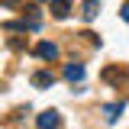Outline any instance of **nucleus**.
Instances as JSON below:
<instances>
[{"label": "nucleus", "instance_id": "obj_6", "mask_svg": "<svg viewBox=\"0 0 129 129\" xmlns=\"http://www.w3.org/2000/svg\"><path fill=\"white\" fill-rule=\"evenodd\" d=\"M52 84H55V78L48 71H36L32 74V87H52Z\"/></svg>", "mask_w": 129, "mask_h": 129}, {"label": "nucleus", "instance_id": "obj_10", "mask_svg": "<svg viewBox=\"0 0 129 129\" xmlns=\"http://www.w3.org/2000/svg\"><path fill=\"white\" fill-rule=\"evenodd\" d=\"M23 0H0V7H19Z\"/></svg>", "mask_w": 129, "mask_h": 129}, {"label": "nucleus", "instance_id": "obj_5", "mask_svg": "<svg viewBox=\"0 0 129 129\" xmlns=\"http://www.w3.org/2000/svg\"><path fill=\"white\" fill-rule=\"evenodd\" d=\"M48 7H52V16L55 19H64L71 13V0H48Z\"/></svg>", "mask_w": 129, "mask_h": 129}, {"label": "nucleus", "instance_id": "obj_4", "mask_svg": "<svg viewBox=\"0 0 129 129\" xmlns=\"http://www.w3.org/2000/svg\"><path fill=\"white\" fill-rule=\"evenodd\" d=\"M64 81H71V84L84 81V64H78V61H68V64H64Z\"/></svg>", "mask_w": 129, "mask_h": 129}, {"label": "nucleus", "instance_id": "obj_1", "mask_svg": "<svg viewBox=\"0 0 129 129\" xmlns=\"http://www.w3.org/2000/svg\"><path fill=\"white\" fill-rule=\"evenodd\" d=\"M100 78L107 84H113V87H123V84H129V68L126 64H107L100 71Z\"/></svg>", "mask_w": 129, "mask_h": 129}, {"label": "nucleus", "instance_id": "obj_7", "mask_svg": "<svg viewBox=\"0 0 129 129\" xmlns=\"http://www.w3.org/2000/svg\"><path fill=\"white\" fill-rule=\"evenodd\" d=\"M119 113H123V103H107V107H103V119H107V123H116Z\"/></svg>", "mask_w": 129, "mask_h": 129}, {"label": "nucleus", "instance_id": "obj_9", "mask_svg": "<svg viewBox=\"0 0 129 129\" xmlns=\"http://www.w3.org/2000/svg\"><path fill=\"white\" fill-rule=\"evenodd\" d=\"M119 16H123V23H129V3H123V7H119Z\"/></svg>", "mask_w": 129, "mask_h": 129}, {"label": "nucleus", "instance_id": "obj_3", "mask_svg": "<svg viewBox=\"0 0 129 129\" xmlns=\"http://www.w3.org/2000/svg\"><path fill=\"white\" fill-rule=\"evenodd\" d=\"M36 55H39L42 61H55V58H58V45H55V42H39V45H36Z\"/></svg>", "mask_w": 129, "mask_h": 129}, {"label": "nucleus", "instance_id": "obj_2", "mask_svg": "<svg viewBox=\"0 0 129 129\" xmlns=\"http://www.w3.org/2000/svg\"><path fill=\"white\" fill-rule=\"evenodd\" d=\"M58 123H61L58 110H45V113H39V119H36L39 129H58Z\"/></svg>", "mask_w": 129, "mask_h": 129}, {"label": "nucleus", "instance_id": "obj_8", "mask_svg": "<svg viewBox=\"0 0 129 129\" xmlns=\"http://www.w3.org/2000/svg\"><path fill=\"white\" fill-rule=\"evenodd\" d=\"M97 10H100V3H97V0H84L81 16H84V19H97Z\"/></svg>", "mask_w": 129, "mask_h": 129}]
</instances>
